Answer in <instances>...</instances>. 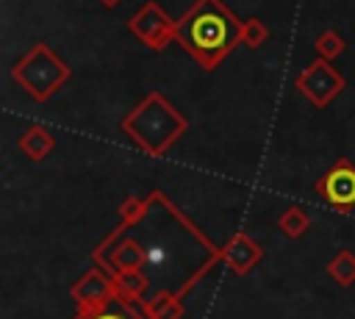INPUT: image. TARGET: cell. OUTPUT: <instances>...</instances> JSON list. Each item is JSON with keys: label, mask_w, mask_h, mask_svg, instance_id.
Instances as JSON below:
<instances>
[{"label": "cell", "mask_w": 355, "mask_h": 319, "mask_svg": "<svg viewBox=\"0 0 355 319\" xmlns=\"http://www.w3.org/2000/svg\"><path fill=\"white\" fill-rule=\"evenodd\" d=\"M86 319H133L125 308H116V305H108V308H103V311H97V313H92V316H86Z\"/></svg>", "instance_id": "4"}, {"label": "cell", "mask_w": 355, "mask_h": 319, "mask_svg": "<svg viewBox=\"0 0 355 319\" xmlns=\"http://www.w3.org/2000/svg\"><path fill=\"white\" fill-rule=\"evenodd\" d=\"M105 3H114V0H105Z\"/></svg>", "instance_id": "6"}, {"label": "cell", "mask_w": 355, "mask_h": 319, "mask_svg": "<svg viewBox=\"0 0 355 319\" xmlns=\"http://www.w3.org/2000/svg\"><path fill=\"white\" fill-rule=\"evenodd\" d=\"M130 28L139 33V39L150 42L153 47H158L164 39H169V22H166V17H164L155 6L141 8L139 17L130 22Z\"/></svg>", "instance_id": "3"}, {"label": "cell", "mask_w": 355, "mask_h": 319, "mask_svg": "<svg viewBox=\"0 0 355 319\" xmlns=\"http://www.w3.org/2000/svg\"><path fill=\"white\" fill-rule=\"evenodd\" d=\"M175 36L205 64L214 67L241 36L239 22L219 6V0H200L178 25Z\"/></svg>", "instance_id": "1"}, {"label": "cell", "mask_w": 355, "mask_h": 319, "mask_svg": "<svg viewBox=\"0 0 355 319\" xmlns=\"http://www.w3.org/2000/svg\"><path fill=\"white\" fill-rule=\"evenodd\" d=\"M338 47H341V44L336 42V33H330V31H327V33H322V39L316 42V50H319V53H324V55H333Z\"/></svg>", "instance_id": "5"}, {"label": "cell", "mask_w": 355, "mask_h": 319, "mask_svg": "<svg viewBox=\"0 0 355 319\" xmlns=\"http://www.w3.org/2000/svg\"><path fill=\"white\" fill-rule=\"evenodd\" d=\"M319 191L333 202V205H355V169L349 164H338L333 166L324 180L319 183Z\"/></svg>", "instance_id": "2"}]
</instances>
